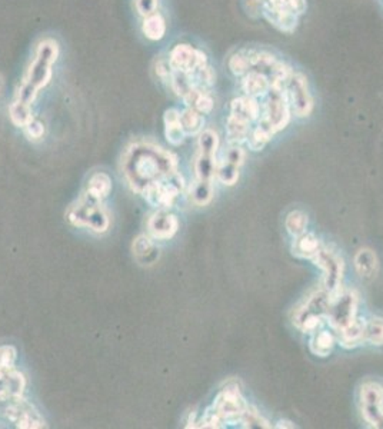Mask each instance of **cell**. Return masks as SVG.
<instances>
[{
    "instance_id": "6da1fadb",
    "label": "cell",
    "mask_w": 383,
    "mask_h": 429,
    "mask_svg": "<svg viewBox=\"0 0 383 429\" xmlns=\"http://www.w3.org/2000/svg\"><path fill=\"white\" fill-rule=\"evenodd\" d=\"M177 161L173 154L150 142H136L126 149L122 169L131 188L142 193L147 186L176 172Z\"/></svg>"
},
{
    "instance_id": "7a4b0ae2",
    "label": "cell",
    "mask_w": 383,
    "mask_h": 429,
    "mask_svg": "<svg viewBox=\"0 0 383 429\" xmlns=\"http://www.w3.org/2000/svg\"><path fill=\"white\" fill-rule=\"evenodd\" d=\"M67 219L74 226H85V228H89L97 234L106 232L111 223L108 212L101 205V200L88 192L78 204H74L69 209Z\"/></svg>"
},
{
    "instance_id": "3957f363",
    "label": "cell",
    "mask_w": 383,
    "mask_h": 429,
    "mask_svg": "<svg viewBox=\"0 0 383 429\" xmlns=\"http://www.w3.org/2000/svg\"><path fill=\"white\" fill-rule=\"evenodd\" d=\"M59 58V44L54 39H44L36 47V55L32 60L23 82L29 83L36 90L44 88L54 74V63Z\"/></svg>"
},
{
    "instance_id": "277c9868",
    "label": "cell",
    "mask_w": 383,
    "mask_h": 429,
    "mask_svg": "<svg viewBox=\"0 0 383 429\" xmlns=\"http://www.w3.org/2000/svg\"><path fill=\"white\" fill-rule=\"evenodd\" d=\"M184 188L185 182L181 173L173 172L168 175L166 178L147 186L142 195L150 207L158 209H169L173 205L174 199L182 193Z\"/></svg>"
},
{
    "instance_id": "5b68a950",
    "label": "cell",
    "mask_w": 383,
    "mask_h": 429,
    "mask_svg": "<svg viewBox=\"0 0 383 429\" xmlns=\"http://www.w3.org/2000/svg\"><path fill=\"white\" fill-rule=\"evenodd\" d=\"M265 97L262 120L270 126L273 132L285 129L291 120V105L284 86L272 85Z\"/></svg>"
},
{
    "instance_id": "8992f818",
    "label": "cell",
    "mask_w": 383,
    "mask_h": 429,
    "mask_svg": "<svg viewBox=\"0 0 383 429\" xmlns=\"http://www.w3.org/2000/svg\"><path fill=\"white\" fill-rule=\"evenodd\" d=\"M357 296L352 291H339L330 295L326 319L339 332L356 319Z\"/></svg>"
},
{
    "instance_id": "52a82bcc",
    "label": "cell",
    "mask_w": 383,
    "mask_h": 429,
    "mask_svg": "<svg viewBox=\"0 0 383 429\" xmlns=\"http://www.w3.org/2000/svg\"><path fill=\"white\" fill-rule=\"evenodd\" d=\"M284 89L292 111L299 118L309 116L313 109V99L309 92L308 79L300 72H295L292 69L284 82Z\"/></svg>"
},
{
    "instance_id": "ba28073f",
    "label": "cell",
    "mask_w": 383,
    "mask_h": 429,
    "mask_svg": "<svg viewBox=\"0 0 383 429\" xmlns=\"http://www.w3.org/2000/svg\"><path fill=\"white\" fill-rule=\"evenodd\" d=\"M313 261L323 270V289L330 295L339 292L343 277L342 258L329 248H320Z\"/></svg>"
},
{
    "instance_id": "9c48e42d",
    "label": "cell",
    "mask_w": 383,
    "mask_h": 429,
    "mask_svg": "<svg viewBox=\"0 0 383 429\" xmlns=\"http://www.w3.org/2000/svg\"><path fill=\"white\" fill-rule=\"evenodd\" d=\"M5 415L9 421H12L17 428L22 429H39L46 426V422L39 414V411L32 403L22 399V396L12 399V402L5 410Z\"/></svg>"
},
{
    "instance_id": "30bf717a",
    "label": "cell",
    "mask_w": 383,
    "mask_h": 429,
    "mask_svg": "<svg viewBox=\"0 0 383 429\" xmlns=\"http://www.w3.org/2000/svg\"><path fill=\"white\" fill-rule=\"evenodd\" d=\"M361 411L368 423L383 426V388L377 384L368 382L361 389Z\"/></svg>"
},
{
    "instance_id": "8fae6325",
    "label": "cell",
    "mask_w": 383,
    "mask_h": 429,
    "mask_svg": "<svg viewBox=\"0 0 383 429\" xmlns=\"http://www.w3.org/2000/svg\"><path fill=\"white\" fill-rule=\"evenodd\" d=\"M247 403L241 395V391L236 385H227L220 391L218 398L215 399L212 408L218 412V415L225 421H238L243 411L246 410Z\"/></svg>"
},
{
    "instance_id": "7c38bea8",
    "label": "cell",
    "mask_w": 383,
    "mask_h": 429,
    "mask_svg": "<svg viewBox=\"0 0 383 429\" xmlns=\"http://www.w3.org/2000/svg\"><path fill=\"white\" fill-rule=\"evenodd\" d=\"M169 63L176 72L192 73L203 66H206L208 58L202 50H197L190 44L181 43L172 49Z\"/></svg>"
},
{
    "instance_id": "4fadbf2b",
    "label": "cell",
    "mask_w": 383,
    "mask_h": 429,
    "mask_svg": "<svg viewBox=\"0 0 383 429\" xmlns=\"http://www.w3.org/2000/svg\"><path fill=\"white\" fill-rule=\"evenodd\" d=\"M26 388V380L15 366L0 368V400L20 398Z\"/></svg>"
},
{
    "instance_id": "5bb4252c",
    "label": "cell",
    "mask_w": 383,
    "mask_h": 429,
    "mask_svg": "<svg viewBox=\"0 0 383 429\" xmlns=\"http://www.w3.org/2000/svg\"><path fill=\"white\" fill-rule=\"evenodd\" d=\"M179 228V222L176 216L168 209H159L147 222L149 234L155 239H170Z\"/></svg>"
},
{
    "instance_id": "9a60e30c",
    "label": "cell",
    "mask_w": 383,
    "mask_h": 429,
    "mask_svg": "<svg viewBox=\"0 0 383 429\" xmlns=\"http://www.w3.org/2000/svg\"><path fill=\"white\" fill-rule=\"evenodd\" d=\"M262 15L277 31L284 33H293L298 28L299 16L288 9H273L262 3Z\"/></svg>"
},
{
    "instance_id": "2e32d148",
    "label": "cell",
    "mask_w": 383,
    "mask_h": 429,
    "mask_svg": "<svg viewBox=\"0 0 383 429\" xmlns=\"http://www.w3.org/2000/svg\"><path fill=\"white\" fill-rule=\"evenodd\" d=\"M262 108L258 102V99L250 97V96H242L236 97L232 100L231 105V115L246 122V123H253L254 120H258L261 118Z\"/></svg>"
},
{
    "instance_id": "e0dca14e",
    "label": "cell",
    "mask_w": 383,
    "mask_h": 429,
    "mask_svg": "<svg viewBox=\"0 0 383 429\" xmlns=\"http://www.w3.org/2000/svg\"><path fill=\"white\" fill-rule=\"evenodd\" d=\"M242 89L246 96H250L254 99L263 97L268 95L270 89V81L265 76V74L252 70L243 76Z\"/></svg>"
},
{
    "instance_id": "ac0fdd59",
    "label": "cell",
    "mask_w": 383,
    "mask_h": 429,
    "mask_svg": "<svg viewBox=\"0 0 383 429\" xmlns=\"http://www.w3.org/2000/svg\"><path fill=\"white\" fill-rule=\"evenodd\" d=\"M165 133L170 145L179 146L186 139V133L181 122V112L177 109H169L165 112Z\"/></svg>"
},
{
    "instance_id": "d6986e66",
    "label": "cell",
    "mask_w": 383,
    "mask_h": 429,
    "mask_svg": "<svg viewBox=\"0 0 383 429\" xmlns=\"http://www.w3.org/2000/svg\"><path fill=\"white\" fill-rule=\"evenodd\" d=\"M133 257L140 265H152L159 258V249L153 243V241L146 236L140 235L133 242Z\"/></svg>"
},
{
    "instance_id": "ffe728a7",
    "label": "cell",
    "mask_w": 383,
    "mask_h": 429,
    "mask_svg": "<svg viewBox=\"0 0 383 429\" xmlns=\"http://www.w3.org/2000/svg\"><path fill=\"white\" fill-rule=\"evenodd\" d=\"M319 250H320V243L315 235L302 234L296 236V241L293 243V254L296 257L313 259Z\"/></svg>"
},
{
    "instance_id": "44dd1931",
    "label": "cell",
    "mask_w": 383,
    "mask_h": 429,
    "mask_svg": "<svg viewBox=\"0 0 383 429\" xmlns=\"http://www.w3.org/2000/svg\"><path fill=\"white\" fill-rule=\"evenodd\" d=\"M185 104L188 108L197 111L199 113H209L213 109V99L208 90L193 88L185 97Z\"/></svg>"
},
{
    "instance_id": "7402d4cb",
    "label": "cell",
    "mask_w": 383,
    "mask_h": 429,
    "mask_svg": "<svg viewBox=\"0 0 383 429\" xmlns=\"http://www.w3.org/2000/svg\"><path fill=\"white\" fill-rule=\"evenodd\" d=\"M216 166H218L216 155L199 152L195 161V172H196L197 181L212 182L213 176L216 175Z\"/></svg>"
},
{
    "instance_id": "603a6c76",
    "label": "cell",
    "mask_w": 383,
    "mask_h": 429,
    "mask_svg": "<svg viewBox=\"0 0 383 429\" xmlns=\"http://www.w3.org/2000/svg\"><path fill=\"white\" fill-rule=\"evenodd\" d=\"M364 331H365V322L355 319L349 326L345 327V330L339 331V342L345 348H355L362 341H365Z\"/></svg>"
},
{
    "instance_id": "cb8c5ba5",
    "label": "cell",
    "mask_w": 383,
    "mask_h": 429,
    "mask_svg": "<svg viewBox=\"0 0 383 429\" xmlns=\"http://www.w3.org/2000/svg\"><path fill=\"white\" fill-rule=\"evenodd\" d=\"M142 31L150 40H161L166 33V22L161 13H152L145 17Z\"/></svg>"
},
{
    "instance_id": "d4e9b609",
    "label": "cell",
    "mask_w": 383,
    "mask_h": 429,
    "mask_svg": "<svg viewBox=\"0 0 383 429\" xmlns=\"http://www.w3.org/2000/svg\"><path fill=\"white\" fill-rule=\"evenodd\" d=\"M273 133L275 132L270 126L261 119L258 128H254L249 132L246 142L252 150H262L266 146V143L272 139Z\"/></svg>"
},
{
    "instance_id": "484cf974",
    "label": "cell",
    "mask_w": 383,
    "mask_h": 429,
    "mask_svg": "<svg viewBox=\"0 0 383 429\" xmlns=\"http://www.w3.org/2000/svg\"><path fill=\"white\" fill-rule=\"evenodd\" d=\"M111 191H112V179L109 178V175L104 172H97L89 179V184H88L89 195L104 200L105 197H108Z\"/></svg>"
},
{
    "instance_id": "4316f807",
    "label": "cell",
    "mask_w": 383,
    "mask_h": 429,
    "mask_svg": "<svg viewBox=\"0 0 383 429\" xmlns=\"http://www.w3.org/2000/svg\"><path fill=\"white\" fill-rule=\"evenodd\" d=\"M336 339L335 335L325 331V330H316L313 332V337L311 339V349L318 357H326L329 355V352L334 348Z\"/></svg>"
},
{
    "instance_id": "83f0119b",
    "label": "cell",
    "mask_w": 383,
    "mask_h": 429,
    "mask_svg": "<svg viewBox=\"0 0 383 429\" xmlns=\"http://www.w3.org/2000/svg\"><path fill=\"white\" fill-rule=\"evenodd\" d=\"M322 319H323L322 316L315 315L311 311H308V309L302 307L295 312L293 323L299 327L300 331L313 334L316 330H319V326L322 325Z\"/></svg>"
},
{
    "instance_id": "f1b7e54d",
    "label": "cell",
    "mask_w": 383,
    "mask_h": 429,
    "mask_svg": "<svg viewBox=\"0 0 383 429\" xmlns=\"http://www.w3.org/2000/svg\"><path fill=\"white\" fill-rule=\"evenodd\" d=\"M355 266L361 276L365 277L373 276L377 268V259L375 252H372L370 249H362L357 252V255L355 257Z\"/></svg>"
},
{
    "instance_id": "f546056e",
    "label": "cell",
    "mask_w": 383,
    "mask_h": 429,
    "mask_svg": "<svg viewBox=\"0 0 383 429\" xmlns=\"http://www.w3.org/2000/svg\"><path fill=\"white\" fill-rule=\"evenodd\" d=\"M250 132L249 123L235 118V116H229L227 122H226V133L229 140L235 145H239L242 142H245L247 139V135Z\"/></svg>"
},
{
    "instance_id": "4dcf8cb0",
    "label": "cell",
    "mask_w": 383,
    "mask_h": 429,
    "mask_svg": "<svg viewBox=\"0 0 383 429\" xmlns=\"http://www.w3.org/2000/svg\"><path fill=\"white\" fill-rule=\"evenodd\" d=\"M181 122L184 126V131L188 135H197L203 131V124H205V118L202 113L192 108H186L181 113Z\"/></svg>"
},
{
    "instance_id": "1f68e13d",
    "label": "cell",
    "mask_w": 383,
    "mask_h": 429,
    "mask_svg": "<svg viewBox=\"0 0 383 429\" xmlns=\"http://www.w3.org/2000/svg\"><path fill=\"white\" fill-rule=\"evenodd\" d=\"M9 115H10V120L13 122V124L17 126V128H24V126H26L33 119L31 105L19 102V100H15V102L10 105Z\"/></svg>"
},
{
    "instance_id": "d6a6232c",
    "label": "cell",
    "mask_w": 383,
    "mask_h": 429,
    "mask_svg": "<svg viewBox=\"0 0 383 429\" xmlns=\"http://www.w3.org/2000/svg\"><path fill=\"white\" fill-rule=\"evenodd\" d=\"M190 196L196 205H206L212 200L213 196V185L212 182L197 181L190 188Z\"/></svg>"
},
{
    "instance_id": "836d02e7",
    "label": "cell",
    "mask_w": 383,
    "mask_h": 429,
    "mask_svg": "<svg viewBox=\"0 0 383 429\" xmlns=\"http://www.w3.org/2000/svg\"><path fill=\"white\" fill-rule=\"evenodd\" d=\"M216 176L218 179L227 185V186H232L238 182L239 179V166L227 162L225 159H222L220 162H218V166H216Z\"/></svg>"
},
{
    "instance_id": "e575fe53",
    "label": "cell",
    "mask_w": 383,
    "mask_h": 429,
    "mask_svg": "<svg viewBox=\"0 0 383 429\" xmlns=\"http://www.w3.org/2000/svg\"><path fill=\"white\" fill-rule=\"evenodd\" d=\"M364 337L365 341L372 345H383V319L373 318L369 322H365Z\"/></svg>"
},
{
    "instance_id": "d590c367",
    "label": "cell",
    "mask_w": 383,
    "mask_h": 429,
    "mask_svg": "<svg viewBox=\"0 0 383 429\" xmlns=\"http://www.w3.org/2000/svg\"><path fill=\"white\" fill-rule=\"evenodd\" d=\"M229 69H231L235 76H245L246 73H249L252 69L247 50H239V52L232 55L231 59H229Z\"/></svg>"
},
{
    "instance_id": "8d00e7d4",
    "label": "cell",
    "mask_w": 383,
    "mask_h": 429,
    "mask_svg": "<svg viewBox=\"0 0 383 429\" xmlns=\"http://www.w3.org/2000/svg\"><path fill=\"white\" fill-rule=\"evenodd\" d=\"M306 226H308V216L300 211H293L286 218V229L291 235L299 236L304 234Z\"/></svg>"
},
{
    "instance_id": "74e56055",
    "label": "cell",
    "mask_w": 383,
    "mask_h": 429,
    "mask_svg": "<svg viewBox=\"0 0 383 429\" xmlns=\"http://www.w3.org/2000/svg\"><path fill=\"white\" fill-rule=\"evenodd\" d=\"M239 421L243 428H270V425H268V422L261 416V414L249 405L243 411Z\"/></svg>"
},
{
    "instance_id": "f35d334b",
    "label": "cell",
    "mask_w": 383,
    "mask_h": 429,
    "mask_svg": "<svg viewBox=\"0 0 383 429\" xmlns=\"http://www.w3.org/2000/svg\"><path fill=\"white\" fill-rule=\"evenodd\" d=\"M38 93H39V90L32 88L29 83L22 82L20 88L17 89V93H16V100L26 104V105H32L35 102Z\"/></svg>"
},
{
    "instance_id": "ab89813d",
    "label": "cell",
    "mask_w": 383,
    "mask_h": 429,
    "mask_svg": "<svg viewBox=\"0 0 383 429\" xmlns=\"http://www.w3.org/2000/svg\"><path fill=\"white\" fill-rule=\"evenodd\" d=\"M16 358H17V352L15 346H10V345L0 346V368L15 366Z\"/></svg>"
},
{
    "instance_id": "60d3db41",
    "label": "cell",
    "mask_w": 383,
    "mask_h": 429,
    "mask_svg": "<svg viewBox=\"0 0 383 429\" xmlns=\"http://www.w3.org/2000/svg\"><path fill=\"white\" fill-rule=\"evenodd\" d=\"M24 135H26L31 140H39L44 135V126L40 120H36L35 118L24 126Z\"/></svg>"
},
{
    "instance_id": "b9f144b4",
    "label": "cell",
    "mask_w": 383,
    "mask_h": 429,
    "mask_svg": "<svg viewBox=\"0 0 383 429\" xmlns=\"http://www.w3.org/2000/svg\"><path fill=\"white\" fill-rule=\"evenodd\" d=\"M223 423V419L218 415V412L213 408H209L205 415H203L200 421V428H220Z\"/></svg>"
},
{
    "instance_id": "7bdbcfd3",
    "label": "cell",
    "mask_w": 383,
    "mask_h": 429,
    "mask_svg": "<svg viewBox=\"0 0 383 429\" xmlns=\"http://www.w3.org/2000/svg\"><path fill=\"white\" fill-rule=\"evenodd\" d=\"M223 159L234 163V165H236V166H241L243 163L245 154H243V150L238 145H235V146H231V147L226 150Z\"/></svg>"
},
{
    "instance_id": "ee69618b",
    "label": "cell",
    "mask_w": 383,
    "mask_h": 429,
    "mask_svg": "<svg viewBox=\"0 0 383 429\" xmlns=\"http://www.w3.org/2000/svg\"><path fill=\"white\" fill-rule=\"evenodd\" d=\"M156 6H158V0H136V9L139 15L145 17L152 13H155Z\"/></svg>"
},
{
    "instance_id": "f6af8a7d",
    "label": "cell",
    "mask_w": 383,
    "mask_h": 429,
    "mask_svg": "<svg viewBox=\"0 0 383 429\" xmlns=\"http://www.w3.org/2000/svg\"><path fill=\"white\" fill-rule=\"evenodd\" d=\"M172 72H173V69H172L170 63H166V62L161 60V62L156 65V73H158V76H159L161 79H163V81H168V79L170 81Z\"/></svg>"
},
{
    "instance_id": "bcb514c9",
    "label": "cell",
    "mask_w": 383,
    "mask_h": 429,
    "mask_svg": "<svg viewBox=\"0 0 383 429\" xmlns=\"http://www.w3.org/2000/svg\"><path fill=\"white\" fill-rule=\"evenodd\" d=\"M288 8L292 13L300 16L306 12V8H308V3H306V0H289Z\"/></svg>"
},
{
    "instance_id": "7dc6e473",
    "label": "cell",
    "mask_w": 383,
    "mask_h": 429,
    "mask_svg": "<svg viewBox=\"0 0 383 429\" xmlns=\"http://www.w3.org/2000/svg\"><path fill=\"white\" fill-rule=\"evenodd\" d=\"M263 3H266L268 6H270L273 9H288L289 10V8H288L289 0H265Z\"/></svg>"
},
{
    "instance_id": "c3c4849f",
    "label": "cell",
    "mask_w": 383,
    "mask_h": 429,
    "mask_svg": "<svg viewBox=\"0 0 383 429\" xmlns=\"http://www.w3.org/2000/svg\"><path fill=\"white\" fill-rule=\"evenodd\" d=\"M286 423H289V422H286V421H285V422H284V421H280L279 425H277V428H286V426H288V428H293V426H295V425H286Z\"/></svg>"
},
{
    "instance_id": "681fc988",
    "label": "cell",
    "mask_w": 383,
    "mask_h": 429,
    "mask_svg": "<svg viewBox=\"0 0 383 429\" xmlns=\"http://www.w3.org/2000/svg\"><path fill=\"white\" fill-rule=\"evenodd\" d=\"M2 90H3V78L2 74H0V95H2Z\"/></svg>"
}]
</instances>
